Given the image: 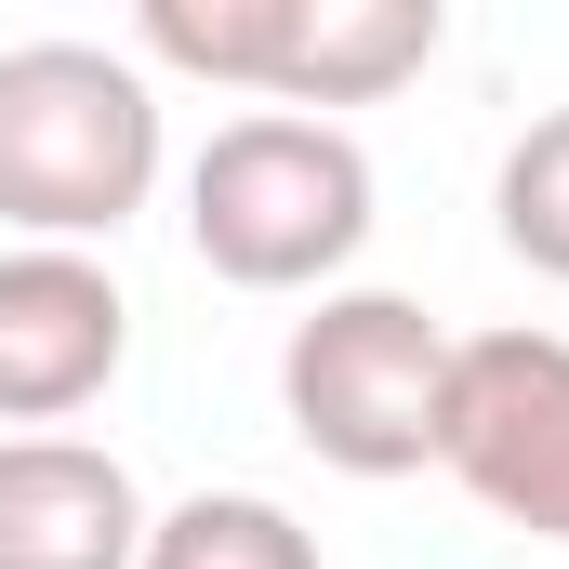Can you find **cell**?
Returning <instances> with one entry per match:
<instances>
[{"label":"cell","mask_w":569,"mask_h":569,"mask_svg":"<svg viewBox=\"0 0 569 569\" xmlns=\"http://www.w3.org/2000/svg\"><path fill=\"white\" fill-rule=\"evenodd\" d=\"M159 186V93L107 40H13L0 53V226L40 252L120 239Z\"/></svg>","instance_id":"6da1fadb"},{"label":"cell","mask_w":569,"mask_h":569,"mask_svg":"<svg viewBox=\"0 0 569 569\" xmlns=\"http://www.w3.org/2000/svg\"><path fill=\"white\" fill-rule=\"evenodd\" d=\"M186 239L226 291H318L371 239V146L345 120L252 107L186 159Z\"/></svg>","instance_id":"7a4b0ae2"},{"label":"cell","mask_w":569,"mask_h":569,"mask_svg":"<svg viewBox=\"0 0 569 569\" xmlns=\"http://www.w3.org/2000/svg\"><path fill=\"white\" fill-rule=\"evenodd\" d=\"M279 398L331 477H425L450 411V331L411 291H318V318H291L279 345Z\"/></svg>","instance_id":"3957f363"},{"label":"cell","mask_w":569,"mask_h":569,"mask_svg":"<svg viewBox=\"0 0 569 569\" xmlns=\"http://www.w3.org/2000/svg\"><path fill=\"white\" fill-rule=\"evenodd\" d=\"M146 490L93 437H0V569H133Z\"/></svg>","instance_id":"52a82bcc"},{"label":"cell","mask_w":569,"mask_h":569,"mask_svg":"<svg viewBox=\"0 0 569 569\" xmlns=\"http://www.w3.org/2000/svg\"><path fill=\"white\" fill-rule=\"evenodd\" d=\"M490 212H503V252H517V266L569 279V107H543L530 133L503 146V186H490Z\"/></svg>","instance_id":"9c48e42d"},{"label":"cell","mask_w":569,"mask_h":569,"mask_svg":"<svg viewBox=\"0 0 569 569\" xmlns=\"http://www.w3.org/2000/svg\"><path fill=\"white\" fill-rule=\"evenodd\" d=\"M437 463L530 543H569V331H477L450 345Z\"/></svg>","instance_id":"5b68a950"},{"label":"cell","mask_w":569,"mask_h":569,"mask_svg":"<svg viewBox=\"0 0 569 569\" xmlns=\"http://www.w3.org/2000/svg\"><path fill=\"white\" fill-rule=\"evenodd\" d=\"M133 40L266 107H371L437 53V0H146Z\"/></svg>","instance_id":"277c9868"},{"label":"cell","mask_w":569,"mask_h":569,"mask_svg":"<svg viewBox=\"0 0 569 569\" xmlns=\"http://www.w3.org/2000/svg\"><path fill=\"white\" fill-rule=\"evenodd\" d=\"M133 358V305L93 252H40L13 239L0 252V425H67L120 385Z\"/></svg>","instance_id":"8992f818"},{"label":"cell","mask_w":569,"mask_h":569,"mask_svg":"<svg viewBox=\"0 0 569 569\" xmlns=\"http://www.w3.org/2000/svg\"><path fill=\"white\" fill-rule=\"evenodd\" d=\"M133 569H318V530L291 503H266V490H199V503L146 517Z\"/></svg>","instance_id":"ba28073f"}]
</instances>
